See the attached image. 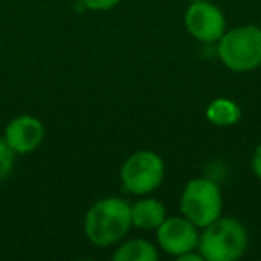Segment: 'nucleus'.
I'll use <instances>...</instances> for the list:
<instances>
[{"instance_id":"nucleus-1","label":"nucleus","mask_w":261,"mask_h":261,"mask_svg":"<svg viewBox=\"0 0 261 261\" xmlns=\"http://www.w3.org/2000/svg\"><path fill=\"white\" fill-rule=\"evenodd\" d=\"M133 227L130 204L118 197H106L88 210L84 218V234L93 245L109 247L125 238Z\"/></svg>"},{"instance_id":"nucleus-2","label":"nucleus","mask_w":261,"mask_h":261,"mask_svg":"<svg viewBox=\"0 0 261 261\" xmlns=\"http://www.w3.org/2000/svg\"><path fill=\"white\" fill-rule=\"evenodd\" d=\"M249 236L242 222L220 217L202 227L199 236V252L206 261H236L245 254Z\"/></svg>"},{"instance_id":"nucleus-3","label":"nucleus","mask_w":261,"mask_h":261,"mask_svg":"<svg viewBox=\"0 0 261 261\" xmlns=\"http://www.w3.org/2000/svg\"><path fill=\"white\" fill-rule=\"evenodd\" d=\"M218 58L232 72H250L261 66V27L242 25L225 31L218 40Z\"/></svg>"},{"instance_id":"nucleus-4","label":"nucleus","mask_w":261,"mask_h":261,"mask_svg":"<svg viewBox=\"0 0 261 261\" xmlns=\"http://www.w3.org/2000/svg\"><path fill=\"white\" fill-rule=\"evenodd\" d=\"M224 199L220 186L207 177H195L185 186L181 195V213L199 229L222 217Z\"/></svg>"},{"instance_id":"nucleus-5","label":"nucleus","mask_w":261,"mask_h":261,"mask_svg":"<svg viewBox=\"0 0 261 261\" xmlns=\"http://www.w3.org/2000/svg\"><path fill=\"white\" fill-rule=\"evenodd\" d=\"M165 177V163L152 150H138L130 154L122 165L120 181L123 192L133 195H149L161 186Z\"/></svg>"},{"instance_id":"nucleus-6","label":"nucleus","mask_w":261,"mask_h":261,"mask_svg":"<svg viewBox=\"0 0 261 261\" xmlns=\"http://www.w3.org/2000/svg\"><path fill=\"white\" fill-rule=\"evenodd\" d=\"M185 27L195 40L217 43L225 33V16L211 0H197L186 9Z\"/></svg>"},{"instance_id":"nucleus-7","label":"nucleus","mask_w":261,"mask_h":261,"mask_svg":"<svg viewBox=\"0 0 261 261\" xmlns=\"http://www.w3.org/2000/svg\"><path fill=\"white\" fill-rule=\"evenodd\" d=\"M199 227L192 220L181 217H167L163 224L156 229L158 245L170 256H182V254L195 250L199 247Z\"/></svg>"},{"instance_id":"nucleus-8","label":"nucleus","mask_w":261,"mask_h":261,"mask_svg":"<svg viewBox=\"0 0 261 261\" xmlns=\"http://www.w3.org/2000/svg\"><path fill=\"white\" fill-rule=\"evenodd\" d=\"M4 140L16 154H31L43 143L45 125L36 116L20 115L8 123Z\"/></svg>"},{"instance_id":"nucleus-9","label":"nucleus","mask_w":261,"mask_h":261,"mask_svg":"<svg viewBox=\"0 0 261 261\" xmlns=\"http://www.w3.org/2000/svg\"><path fill=\"white\" fill-rule=\"evenodd\" d=\"M167 218V210H165L163 202L158 199H145L136 200L130 206V222L138 229H145V231H156L163 220Z\"/></svg>"},{"instance_id":"nucleus-10","label":"nucleus","mask_w":261,"mask_h":261,"mask_svg":"<svg viewBox=\"0 0 261 261\" xmlns=\"http://www.w3.org/2000/svg\"><path fill=\"white\" fill-rule=\"evenodd\" d=\"M206 118L210 123L217 127H229L234 125L242 118V109L234 100L225 97H218L211 100L206 108Z\"/></svg>"},{"instance_id":"nucleus-11","label":"nucleus","mask_w":261,"mask_h":261,"mask_svg":"<svg viewBox=\"0 0 261 261\" xmlns=\"http://www.w3.org/2000/svg\"><path fill=\"white\" fill-rule=\"evenodd\" d=\"M115 261H156L158 259V249L150 242L142 238L129 240L122 243L113 254Z\"/></svg>"},{"instance_id":"nucleus-12","label":"nucleus","mask_w":261,"mask_h":261,"mask_svg":"<svg viewBox=\"0 0 261 261\" xmlns=\"http://www.w3.org/2000/svg\"><path fill=\"white\" fill-rule=\"evenodd\" d=\"M16 152L8 145L4 138H0V182L6 181L15 167Z\"/></svg>"},{"instance_id":"nucleus-13","label":"nucleus","mask_w":261,"mask_h":261,"mask_svg":"<svg viewBox=\"0 0 261 261\" xmlns=\"http://www.w3.org/2000/svg\"><path fill=\"white\" fill-rule=\"evenodd\" d=\"M120 0H81V4L91 11H109L116 8Z\"/></svg>"},{"instance_id":"nucleus-14","label":"nucleus","mask_w":261,"mask_h":261,"mask_svg":"<svg viewBox=\"0 0 261 261\" xmlns=\"http://www.w3.org/2000/svg\"><path fill=\"white\" fill-rule=\"evenodd\" d=\"M252 170H254V175L261 181V143L256 147L254 150V156H252Z\"/></svg>"},{"instance_id":"nucleus-15","label":"nucleus","mask_w":261,"mask_h":261,"mask_svg":"<svg viewBox=\"0 0 261 261\" xmlns=\"http://www.w3.org/2000/svg\"><path fill=\"white\" fill-rule=\"evenodd\" d=\"M190 2H197V0H190Z\"/></svg>"}]
</instances>
